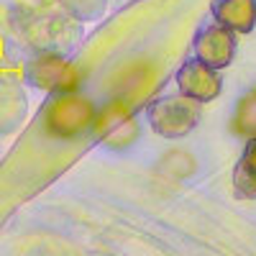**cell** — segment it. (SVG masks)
<instances>
[{
  "instance_id": "obj_1",
  "label": "cell",
  "mask_w": 256,
  "mask_h": 256,
  "mask_svg": "<svg viewBox=\"0 0 256 256\" xmlns=\"http://www.w3.org/2000/svg\"><path fill=\"white\" fill-rule=\"evenodd\" d=\"M148 126L164 138H182L200 123V102L184 95L159 98L146 108Z\"/></svg>"
},
{
  "instance_id": "obj_8",
  "label": "cell",
  "mask_w": 256,
  "mask_h": 256,
  "mask_svg": "<svg viewBox=\"0 0 256 256\" xmlns=\"http://www.w3.org/2000/svg\"><path fill=\"white\" fill-rule=\"evenodd\" d=\"M236 131L254 138L256 136V90L248 92L241 102H238V110H236Z\"/></svg>"
},
{
  "instance_id": "obj_2",
  "label": "cell",
  "mask_w": 256,
  "mask_h": 256,
  "mask_svg": "<svg viewBox=\"0 0 256 256\" xmlns=\"http://www.w3.org/2000/svg\"><path fill=\"white\" fill-rule=\"evenodd\" d=\"M92 120H95L92 102L72 92H59V98H54L46 108V128L62 138H72L82 134Z\"/></svg>"
},
{
  "instance_id": "obj_6",
  "label": "cell",
  "mask_w": 256,
  "mask_h": 256,
  "mask_svg": "<svg viewBox=\"0 0 256 256\" xmlns=\"http://www.w3.org/2000/svg\"><path fill=\"white\" fill-rule=\"evenodd\" d=\"M210 13L218 26L233 34H248L256 26V0H212Z\"/></svg>"
},
{
  "instance_id": "obj_3",
  "label": "cell",
  "mask_w": 256,
  "mask_h": 256,
  "mask_svg": "<svg viewBox=\"0 0 256 256\" xmlns=\"http://www.w3.org/2000/svg\"><path fill=\"white\" fill-rule=\"evenodd\" d=\"M177 84H180V95L195 100V102H210L216 100L223 90V80L216 70L205 67L198 59H187L182 67L177 70Z\"/></svg>"
},
{
  "instance_id": "obj_5",
  "label": "cell",
  "mask_w": 256,
  "mask_h": 256,
  "mask_svg": "<svg viewBox=\"0 0 256 256\" xmlns=\"http://www.w3.org/2000/svg\"><path fill=\"white\" fill-rule=\"evenodd\" d=\"M28 80L38 88H46L54 92H72L77 84V70L70 62L56 59V56H41L31 62Z\"/></svg>"
},
{
  "instance_id": "obj_7",
  "label": "cell",
  "mask_w": 256,
  "mask_h": 256,
  "mask_svg": "<svg viewBox=\"0 0 256 256\" xmlns=\"http://www.w3.org/2000/svg\"><path fill=\"white\" fill-rule=\"evenodd\" d=\"M233 187L238 198H256V136L246 141L244 154L233 169Z\"/></svg>"
},
{
  "instance_id": "obj_4",
  "label": "cell",
  "mask_w": 256,
  "mask_h": 256,
  "mask_svg": "<svg viewBox=\"0 0 256 256\" xmlns=\"http://www.w3.org/2000/svg\"><path fill=\"white\" fill-rule=\"evenodd\" d=\"M236 56V34L223 26H208L195 38V59L210 70H226Z\"/></svg>"
}]
</instances>
